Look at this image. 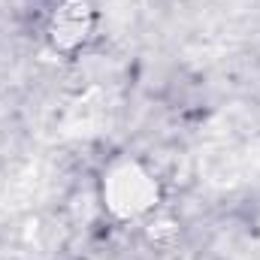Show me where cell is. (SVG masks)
I'll return each mask as SVG.
<instances>
[{
  "label": "cell",
  "mask_w": 260,
  "mask_h": 260,
  "mask_svg": "<svg viewBox=\"0 0 260 260\" xmlns=\"http://www.w3.org/2000/svg\"><path fill=\"white\" fill-rule=\"evenodd\" d=\"M103 203L118 218H142L157 206V182L139 164H118L103 176Z\"/></svg>",
  "instance_id": "1"
},
{
  "label": "cell",
  "mask_w": 260,
  "mask_h": 260,
  "mask_svg": "<svg viewBox=\"0 0 260 260\" xmlns=\"http://www.w3.org/2000/svg\"><path fill=\"white\" fill-rule=\"evenodd\" d=\"M91 30V6L85 0H61L49 15V37L55 49H79Z\"/></svg>",
  "instance_id": "2"
}]
</instances>
